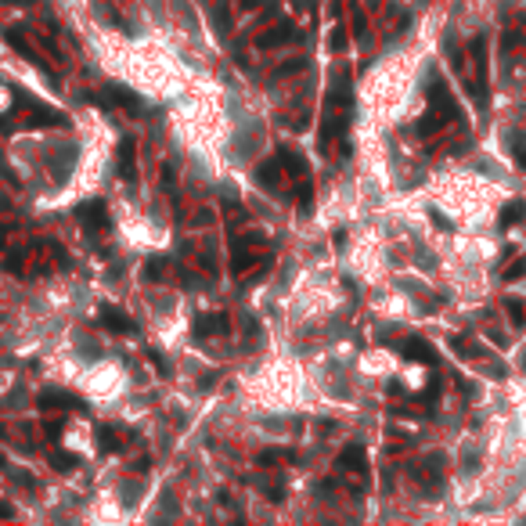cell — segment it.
Segmentation results:
<instances>
[{"label":"cell","instance_id":"6da1fadb","mask_svg":"<svg viewBox=\"0 0 526 526\" xmlns=\"http://www.w3.org/2000/svg\"><path fill=\"white\" fill-rule=\"evenodd\" d=\"M353 79L350 72H335L328 98H325V112H321V130H318V148L328 152L332 144H346V130H350V116H353Z\"/></svg>","mask_w":526,"mask_h":526},{"label":"cell","instance_id":"7a4b0ae2","mask_svg":"<svg viewBox=\"0 0 526 526\" xmlns=\"http://www.w3.org/2000/svg\"><path fill=\"white\" fill-rule=\"evenodd\" d=\"M454 119H458V101H454V94L447 91L444 76H433V83H429V112L418 119V134L429 137V134H436V130H444V126L454 123Z\"/></svg>","mask_w":526,"mask_h":526},{"label":"cell","instance_id":"3957f363","mask_svg":"<svg viewBox=\"0 0 526 526\" xmlns=\"http://www.w3.org/2000/svg\"><path fill=\"white\" fill-rule=\"evenodd\" d=\"M263 235H249V238H235L231 245V274L235 281H252L256 274H263Z\"/></svg>","mask_w":526,"mask_h":526},{"label":"cell","instance_id":"277c9868","mask_svg":"<svg viewBox=\"0 0 526 526\" xmlns=\"http://www.w3.org/2000/svg\"><path fill=\"white\" fill-rule=\"evenodd\" d=\"M469 65H472L469 91H472L476 109L483 112V109H487V91H490V79H487V36H472V44H469Z\"/></svg>","mask_w":526,"mask_h":526},{"label":"cell","instance_id":"5b68a950","mask_svg":"<svg viewBox=\"0 0 526 526\" xmlns=\"http://www.w3.org/2000/svg\"><path fill=\"white\" fill-rule=\"evenodd\" d=\"M18 123L22 126H69V116L65 112H58V109H47V105H40V101H29L26 94H18Z\"/></svg>","mask_w":526,"mask_h":526},{"label":"cell","instance_id":"8992f818","mask_svg":"<svg viewBox=\"0 0 526 526\" xmlns=\"http://www.w3.org/2000/svg\"><path fill=\"white\" fill-rule=\"evenodd\" d=\"M76 217H79V224L87 227L91 235H109V227H112V220H109V209H105V202H101V199L83 202V206L76 209Z\"/></svg>","mask_w":526,"mask_h":526},{"label":"cell","instance_id":"52a82bcc","mask_svg":"<svg viewBox=\"0 0 526 526\" xmlns=\"http://www.w3.org/2000/svg\"><path fill=\"white\" fill-rule=\"evenodd\" d=\"M335 469H339V472H353L357 479H368V451L361 447V444H350L339 458H335Z\"/></svg>","mask_w":526,"mask_h":526},{"label":"cell","instance_id":"ba28073f","mask_svg":"<svg viewBox=\"0 0 526 526\" xmlns=\"http://www.w3.org/2000/svg\"><path fill=\"white\" fill-rule=\"evenodd\" d=\"M116 170L126 184H137V141L123 137L119 141V155H116Z\"/></svg>","mask_w":526,"mask_h":526},{"label":"cell","instance_id":"9c48e42d","mask_svg":"<svg viewBox=\"0 0 526 526\" xmlns=\"http://www.w3.org/2000/svg\"><path fill=\"white\" fill-rule=\"evenodd\" d=\"M278 162H281V173H285V177H292V184H300V180H307V177H310L307 159H303L296 148H288V144H281V148H278Z\"/></svg>","mask_w":526,"mask_h":526},{"label":"cell","instance_id":"30bf717a","mask_svg":"<svg viewBox=\"0 0 526 526\" xmlns=\"http://www.w3.org/2000/svg\"><path fill=\"white\" fill-rule=\"evenodd\" d=\"M231 318L227 314H199L195 318V339H213V335H227Z\"/></svg>","mask_w":526,"mask_h":526},{"label":"cell","instance_id":"8fae6325","mask_svg":"<svg viewBox=\"0 0 526 526\" xmlns=\"http://www.w3.org/2000/svg\"><path fill=\"white\" fill-rule=\"evenodd\" d=\"M101 105H116V109H126L130 116H141L144 112V105H141V98L134 94V91H126V87H105V98H101Z\"/></svg>","mask_w":526,"mask_h":526},{"label":"cell","instance_id":"7c38bea8","mask_svg":"<svg viewBox=\"0 0 526 526\" xmlns=\"http://www.w3.org/2000/svg\"><path fill=\"white\" fill-rule=\"evenodd\" d=\"M292 36H296V26H292V22H278V26H270V29H263L256 36V47L260 51H274V47L288 44Z\"/></svg>","mask_w":526,"mask_h":526},{"label":"cell","instance_id":"4fadbf2b","mask_svg":"<svg viewBox=\"0 0 526 526\" xmlns=\"http://www.w3.org/2000/svg\"><path fill=\"white\" fill-rule=\"evenodd\" d=\"M4 36H8V44H11V47H15L18 54H22L26 61H33V65H36V69H44V72L51 69V65H47V58H44V54H40V51H36V47L29 44V40L22 36V29H8Z\"/></svg>","mask_w":526,"mask_h":526},{"label":"cell","instance_id":"5bb4252c","mask_svg":"<svg viewBox=\"0 0 526 526\" xmlns=\"http://www.w3.org/2000/svg\"><path fill=\"white\" fill-rule=\"evenodd\" d=\"M101 325L109 328V332H119V335H137V325H134V318L130 314H123V310H116V307H101Z\"/></svg>","mask_w":526,"mask_h":526},{"label":"cell","instance_id":"9a60e30c","mask_svg":"<svg viewBox=\"0 0 526 526\" xmlns=\"http://www.w3.org/2000/svg\"><path fill=\"white\" fill-rule=\"evenodd\" d=\"M40 408L51 411V408H72V411H83V401L72 393H44L40 396Z\"/></svg>","mask_w":526,"mask_h":526},{"label":"cell","instance_id":"2e32d148","mask_svg":"<svg viewBox=\"0 0 526 526\" xmlns=\"http://www.w3.org/2000/svg\"><path fill=\"white\" fill-rule=\"evenodd\" d=\"M278 177H281V162H278V159L263 162L260 170H256V184L267 187V192H278Z\"/></svg>","mask_w":526,"mask_h":526},{"label":"cell","instance_id":"e0dca14e","mask_svg":"<svg viewBox=\"0 0 526 526\" xmlns=\"http://www.w3.org/2000/svg\"><path fill=\"white\" fill-rule=\"evenodd\" d=\"M404 357H411V361H422V364H433L436 353L426 339H404Z\"/></svg>","mask_w":526,"mask_h":526},{"label":"cell","instance_id":"ac0fdd59","mask_svg":"<svg viewBox=\"0 0 526 526\" xmlns=\"http://www.w3.org/2000/svg\"><path fill=\"white\" fill-rule=\"evenodd\" d=\"M350 15H353V33H357V40H368V18H364V11H361V4L357 0H350Z\"/></svg>","mask_w":526,"mask_h":526},{"label":"cell","instance_id":"d6986e66","mask_svg":"<svg viewBox=\"0 0 526 526\" xmlns=\"http://www.w3.org/2000/svg\"><path fill=\"white\" fill-rule=\"evenodd\" d=\"M98 436H101V451H105V454H116V451L123 447V440H119V433H116L112 426H101Z\"/></svg>","mask_w":526,"mask_h":526},{"label":"cell","instance_id":"ffe728a7","mask_svg":"<svg viewBox=\"0 0 526 526\" xmlns=\"http://www.w3.org/2000/svg\"><path fill=\"white\" fill-rule=\"evenodd\" d=\"M526 217V206L523 202H512V206H504V213H501V227H512Z\"/></svg>","mask_w":526,"mask_h":526},{"label":"cell","instance_id":"44dd1931","mask_svg":"<svg viewBox=\"0 0 526 526\" xmlns=\"http://www.w3.org/2000/svg\"><path fill=\"white\" fill-rule=\"evenodd\" d=\"M509 144H512V159H516V166H526V137L512 134Z\"/></svg>","mask_w":526,"mask_h":526},{"label":"cell","instance_id":"7402d4cb","mask_svg":"<svg viewBox=\"0 0 526 526\" xmlns=\"http://www.w3.org/2000/svg\"><path fill=\"white\" fill-rule=\"evenodd\" d=\"M292 458H296L292 451H263L260 454V465H278V461H292Z\"/></svg>","mask_w":526,"mask_h":526},{"label":"cell","instance_id":"603a6c76","mask_svg":"<svg viewBox=\"0 0 526 526\" xmlns=\"http://www.w3.org/2000/svg\"><path fill=\"white\" fill-rule=\"evenodd\" d=\"M217 29H220V33L231 29V8H227V0H217Z\"/></svg>","mask_w":526,"mask_h":526},{"label":"cell","instance_id":"cb8c5ba5","mask_svg":"<svg viewBox=\"0 0 526 526\" xmlns=\"http://www.w3.org/2000/svg\"><path fill=\"white\" fill-rule=\"evenodd\" d=\"M519 278H526V256H519L509 270H504V281H519Z\"/></svg>","mask_w":526,"mask_h":526},{"label":"cell","instance_id":"d4e9b609","mask_svg":"<svg viewBox=\"0 0 526 526\" xmlns=\"http://www.w3.org/2000/svg\"><path fill=\"white\" fill-rule=\"evenodd\" d=\"M328 47H332L335 54H343V51H346V29H343V26H335V29H332V44H328Z\"/></svg>","mask_w":526,"mask_h":526},{"label":"cell","instance_id":"484cf974","mask_svg":"<svg viewBox=\"0 0 526 526\" xmlns=\"http://www.w3.org/2000/svg\"><path fill=\"white\" fill-rule=\"evenodd\" d=\"M51 465H54V469H65V472H69V469L76 465V458H72V454H51Z\"/></svg>","mask_w":526,"mask_h":526},{"label":"cell","instance_id":"4316f807","mask_svg":"<svg viewBox=\"0 0 526 526\" xmlns=\"http://www.w3.org/2000/svg\"><path fill=\"white\" fill-rule=\"evenodd\" d=\"M504 307H509V314H512V321H516V325H526V307H519V303H512V300L504 303Z\"/></svg>","mask_w":526,"mask_h":526},{"label":"cell","instance_id":"83f0119b","mask_svg":"<svg viewBox=\"0 0 526 526\" xmlns=\"http://www.w3.org/2000/svg\"><path fill=\"white\" fill-rule=\"evenodd\" d=\"M148 361H152V364L159 368V375H166V371H170V368H166V361H162V357H159L155 350H148Z\"/></svg>","mask_w":526,"mask_h":526},{"label":"cell","instance_id":"f1b7e54d","mask_svg":"<svg viewBox=\"0 0 526 526\" xmlns=\"http://www.w3.org/2000/svg\"><path fill=\"white\" fill-rule=\"evenodd\" d=\"M256 4H260V0H238V8H242V11H252Z\"/></svg>","mask_w":526,"mask_h":526},{"label":"cell","instance_id":"f546056e","mask_svg":"<svg viewBox=\"0 0 526 526\" xmlns=\"http://www.w3.org/2000/svg\"><path fill=\"white\" fill-rule=\"evenodd\" d=\"M15 516V509H11V504H0V519H11Z\"/></svg>","mask_w":526,"mask_h":526},{"label":"cell","instance_id":"4dcf8cb0","mask_svg":"<svg viewBox=\"0 0 526 526\" xmlns=\"http://www.w3.org/2000/svg\"><path fill=\"white\" fill-rule=\"evenodd\" d=\"M61 433V422H47V436H58Z\"/></svg>","mask_w":526,"mask_h":526},{"label":"cell","instance_id":"1f68e13d","mask_svg":"<svg viewBox=\"0 0 526 526\" xmlns=\"http://www.w3.org/2000/svg\"><path fill=\"white\" fill-rule=\"evenodd\" d=\"M18 4H33V0H18Z\"/></svg>","mask_w":526,"mask_h":526}]
</instances>
